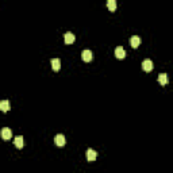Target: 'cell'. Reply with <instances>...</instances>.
<instances>
[{"instance_id":"1","label":"cell","mask_w":173,"mask_h":173,"mask_svg":"<svg viewBox=\"0 0 173 173\" xmlns=\"http://www.w3.org/2000/svg\"><path fill=\"white\" fill-rule=\"evenodd\" d=\"M153 68H154V65H153V61L151 60H145L143 62H142V69H143L145 72H151L153 71Z\"/></svg>"},{"instance_id":"2","label":"cell","mask_w":173,"mask_h":173,"mask_svg":"<svg viewBox=\"0 0 173 173\" xmlns=\"http://www.w3.org/2000/svg\"><path fill=\"white\" fill-rule=\"evenodd\" d=\"M54 143L57 145V146H64V145L66 143V138H65V135L57 134L54 137Z\"/></svg>"},{"instance_id":"3","label":"cell","mask_w":173,"mask_h":173,"mask_svg":"<svg viewBox=\"0 0 173 173\" xmlns=\"http://www.w3.org/2000/svg\"><path fill=\"white\" fill-rule=\"evenodd\" d=\"M11 137H12V130L8 127H4L1 130V138L7 141V139H11Z\"/></svg>"},{"instance_id":"4","label":"cell","mask_w":173,"mask_h":173,"mask_svg":"<svg viewBox=\"0 0 173 173\" xmlns=\"http://www.w3.org/2000/svg\"><path fill=\"white\" fill-rule=\"evenodd\" d=\"M50 64H51V68H53V71H60V68H61V61H60V58H51L50 60Z\"/></svg>"},{"instance_id":"5","label":"cell","mask_w":173,"mask_h":173,"mask_svg":"<svg viewBox=\"0 0 173 173\" xmlns=\"http://www.w3.org/2000/svg\"><path fill=\"white\" fill-rule=\"evenodd\" d=\"M130 45H131V48L137 49L138 46L141 45V38H139L138 35H133L131 38H130Z\"/></svg>"},{"instance_id":"6","label":"cell","mask_w":173,"mask_h":173,"mask_svg":"<svg viewBox=\"0 0 173 173\" xmlns=\"http://www.w3.org/2000/svg\"><path fill=\"white\" fill-rule=\"evenodd\" d=\"M81 58H83L84 62H89L92 60V51L91 50H83L81 53Z\"/></svg>"},{"instance_id":"7","label":"cell","mask_w":173,"mask_h":173,"mask_svg":"<svg viewBox=\"0 0 173 173\" xmlns=\"http://www.w3.org/2000/svg\"><path fill=\"white\" fill-rule=\"evenodd\" d=\"M74 35L73 34H72V32H65L64 34V41H65V43H66V45H72V43H73L74 42Z\"/></svg>"},{"instance_id":"8","label":"cell","mask_w":173,"mask_h":173,"mask_svg":"<svg viewBox=\"0 0 173 173\" xmlns=\"http://www.w3.org/2000/svg\"><path fill=\"white\" fill-rule=\"evenodd\" d=\"M97 158V153L93 149H88L86 150V160L88 161H95Z\"/></svg>"},{"instance_id":"9","label":"cell","mask_w":173,"mask_h":173,"mask_svg":"<svg viewBox=\"0 0 173 173\" xmlns=\"http://www.w3.org/2000/svg\"><path fill=\"white\" fill-rule=\"evenodd\" d=\"M115 56H116V58H119V60H122V58H125V56H126L125 49H123L122 46H118V48L115 49Z\"/></svg>"},{"instance_id":"10","label":"cell","mask_w":173,"mask_h":173,"mask_svg":"<svg viewBox=\"0 0 173 173\" xmlns=\"http://www.w3.org/2000/svg\"><path fill=\"white\" fill-rule=\"evenodd\" d=\"M14 143H15V146H16L18 149H22V148H23V145H25L22 135H18V137H15V139H14Z\"/></svg>"},{"instance_id":"11","label":"cell","mask_w":173,"mask_h":173,"mask_svg":"<svg viewBox=\"0 0 173 173\" xmlns=\"http://www.w3.org/2000/svg\"><path fill=\"white\" fill-rule=\"evenodd\" d=\"M158 83L161 85H167L168 84V74L167 73H160L158 74Z\"/></svg>"},{"instance_id":"12","label":"cell","mask_w":173,"mask_h":173,"mask_svg":"<svg viewBox=\"0 0 173 173\" xmlns=\"http://www.w3.org/2000/svg\"><path fill=\"white\" fill-rule=\"evenodd\" d=\"M0 108H1L3 112H7L10 110V102H8V100H3V102L0 103Z\"/></svg>"},{"instance_id":"13","label":"cell","mask_w":173,"mask_h":173,"mask_svg":"<svg viewBox=\"0 0 173 173\" xmlns=\"http://www.w3.org/2000/svg\"><path fill=\"white\" fill-rule=\"evenodd\" d=\"M107 7H108V10L111 11V12H114V11L116 10V1L115 0H108V1H107Z\"/></svg>"}]
</instances>
